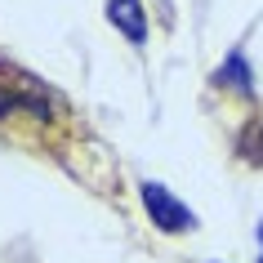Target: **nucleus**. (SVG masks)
I'll list each match as a JSON object with an SVG mask.
<instances>
[{
  "instance_id": "obj_2",
  "label": "nucleus",
  "mask_w": 263,
  "mask_h": 263,
  "mask_svg": "<svg viewBox=\"0 0 263 263\" xmlns=\"http://www.w3.org/2000/svg\"><path fill=\"white\" fill-rule=\"evenodd\" d=\"M107 18H111V23H116V27H121L134 45L147 41V14H143L139 0H107Z\"/></svg>"
},
{
  "instance_id": "obj_1",
  "label": "nucleus",
  "mask_w": 263,
  "mask_h": 263,
  "mask_svg": "<svg viewBox=\"0 0 263 263\" xmlns=\"http://www.w3.org/2000/svg\"><path fill=\"white\" fill-rule=\"evenodd\" d=\"M143 205H147L152 223L161 228V232H170V236H179V232H187V228H196V214H192L187 205H179V201H174L161 183H143Z\"/></svg>"
},
{
  "instance_id": "obj_4",
  "label": "nucleus",
  "mask_w": 263,
  "mask_h": 263,
  "mask_svg": "<svg viewBox=\"0 0 263 263\" xmlns=\"http://www.w3.org/2000/svg\"><path fill=\"white\" fill-rule=\"evenodd\" d=\"M214 81H219V85H232L236 94H250V89H254V85H250V71H246V58H241V54L228 58V63H223V71L214 76Z\"/></svg>"
},
{
  "instance_id": "obj_3",
  "label": "nucleus",
  "mask_w": 263,
  "mask_h": 263,
  "mask_svg": "<svg viewBox=\"0 0 263 263\" xmlns=\"http://www.w3.org/2000/svg\"><path fill=\"white\" fill-rule=\"evenodd\" d=\"M236 152H241V161H246V165H263V116L246 121L241 139H236Z\"/></svg>"
}]
</instances>
